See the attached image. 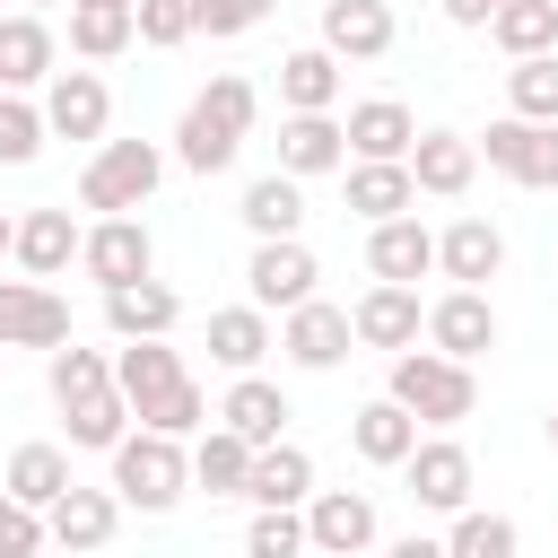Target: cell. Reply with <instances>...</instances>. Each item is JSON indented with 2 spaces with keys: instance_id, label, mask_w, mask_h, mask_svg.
I'll return each instance as SVG.
<instances>
[{
  "instance_id": "cell-52",
  "label": "cell",
  "mask_w": 558,
  "mask_h": 558,
  "mask_svg": "<svg viewBox=\"0 0 558 558\" xmlns=\"http://www.w3.org/2000/svg\"><path fill=\"white\" fill-rule=\"evenodd\" d=\"M17 9H44V0H17Z\"/></svg>"
},
{
  "instance_id": "cell-50",
  "label": "cell",
  "mask_w": 558,
  "mask_h": 558,
  "mask_svg": "<svg viewBox=\"0 0 558 558\" xmlns=\"http://www.w3.org/2000/svg\"><path fill=\"white\" fill-rule=\"evenodd\" d=\"M549 453H558V410H549Z\"/></svg>"
},
{
  "instance_id": "cell-13",
  "label": "cell",
  "mask_w": 558,
  "mask_h": 558,
  "mask_svg": "<svg viewBox=\"0 0 558 558\" xmlns=\"http://www.w3.org/2000/svg\"><path fill=\"white\" fill-rule=\"evenodd\" d=\"M44 122H52V140H105V122H113L105 78L96 70H52L44 78Z\"/></svg>"
},
{
  "instance_id": "cell-46",
  "label": "cell",
  "mask_w": 558,
  "mask_h": 558,
  "mask_svg": "<svg viewBox=\"0 0 558 558\" xmlns=\"http://www.w3.org/2000/svg\"><path fill=\"white\" fill-rule=\"evenodd\" d=\"M436 9H445L453 26H488V17H497V0H436Z\"/></svg>"
},
{
  "instance_id": "cell-53",
  "label": "cell",
  "mask_w": 558,
  "mask_h": 558,
  "mask_svg": "<svg viewBox=\"0 0 558 558\" xmlns=\"http://www.w3.org/2000/svg\"><path fill=\"white\" fill-rule=\"evenodd\" d=\"M0 375H9V349H0Z\"/></svg>"
},
{
  "instance_id": "cell-44",
  "label": "cell",
  "mask_w": 558,
  "mask_h": 558,
  "mask_svg": "<svg viewBox=\"0 0 558 558\" xmlns=\"http://www.w3.org/2000/svg\"><path fill=\"white\" fill-rule=\"evenodd\" d=\"M131 17H140V44H157V52H174L183 35H201L192 0H131Z\"/></svg>"
},
{
  "instance_id": "cell-28",
  "label": "cell",
  "mask_w": 558,
  "mask_h": 558,
  "mask_svg": "<svg viewBox=\"0 0 558 558\" xmlns=\"http://www.w3.org/2000/svg\"><path fill=\"white\" fill-rule=\"evenodd\" d=\"M113 384H122L131 410H148L157 392L183 384V349H166V340H122V349H113Z\"/></svg>"
},
{
  "instance_id": "cell-1",
  "label": "cell",
  "mask_w": 558,
  "mask_h": 558,
  "mask_svg": "<svg viewBox=\"0 0 558 558\" xmlns=\"http://www.w3.org/2000/svg\"><path fill=\"white\" fill-rule=\"evenodd\" d=\"M253 113H262V96H253V78H209L192 105H183V122H174V157L192 166V174H218V166H235V148H244V131H253Z\"/></svg>"
},
{
  "instance_id": "cell-36",
  "label": "cell",
  "mask_w": 558,
  "mask_h": 558,
  "mask_svg": "<svg viewBox=\"0 0 558 558\" xmlns=\"http://www.w3.org/2000/svg\"><path fill=\"white\" fill-rule=\"evenodd\" d=\"M61 418H70V445H96V453H113V445L131 436V401H122V384H105V392L70 401Z\"/></svg>"
},
{
  "instance_id": "cell-5",
  "label": "cell",
  "mask_w": 558,
  "mask_h": 558,
  "mask_svg": "<svg viewBox=\"0 0 558 558\" xmlns=\"http://www.w3.org/2000/svg\"><path fill=\"white\" fill-rule=\"evenodd\" d=\"M480 157H488L506 183L558 192V122H523V113H506V122H488V131H480Z\"/></svg>"
},
{
  "instance_id": "cell-48",
  "label": "cell",
  "mask_w": 558,
  "mask_h": 558,
  "mask_svg": "<svg viewBox=\"0 0 558 558\" xmlns=\"http://www.w3.org/2000/svg\"><path fill=\"white\" fill-rule=\"evenodd\" d=\"M0 253H17V218H0Z\"/></svg>"
},
{
  "instance_id": "cell-39",
  "label": "cell",
  "mask_w": 558,
  "mask_h": 558,
  "mask_svg": "<svg viewBox=\"0 0 558 558\" xmlns=\"http://www.w3.org/2000/svg\"><path fill=\"white\" fill-rule=\"evenodd\" d=\"M105 384H113V357H105V349H78V340L52 349V401H61V410L87 401V392H105Z\"/></svg>"
},
{
  "instance_id": "cell-7",
  "label": "cell",
  "mask_w": 558,
  "mask_h": 558,
  "mask_svg": "<svg viewBox=\"0 0 558 558\" xmlns=\"http://www.w3.org/2000/svg\"><path fill=\"white\" fill-rule=\"evenodd\" d=\"M305 541L323 558H366L375 549V497L366 488H314L305 497Z\"/></svg>"
},
{
  "instance_id": "cell-35",
  "label": "cell",
  "mask_w": 558,
  "mask_h": 558,
  "mask_svg": "<svg viewBox=\"0 0 558 558\" xmlns=\"http://www.w3.org/2000/svg\"><path fill=\"white\" fill-rule=\"evenodd\" d=\"M488 35H497V52H558V0H497V17H488Z\"/></svg>"
},
{
  "instance_id": "cell-19",
  "label": "cell",
  "mask_w": 558,
  "mask_h": 558,
  "mask_svg": "<svg viewBox=\"0 0 558 558\" xmlns=\"http://www.w3.org/2000/svg\"><path fill=\"white\" fill-rule=\"evenodd\" d=\"M105 323H113V340H166L183 323V296L166 279H131V288H105Z\"/></svg>"
},
{
  "instance_id": "cell-18",
  "label": "cell",
  "mask_w": 558,
  "mask_h": 558,
  "mask_svg": "<svg viewBox=\"0 0 558 558\" xmlns=\"http://www.w3.org/2000/svg\"><path fill=\"white\" fill-rule=\"evenodd\" d=\"M436 270H445L453 288H488V279L506 270V235H497L488 218H453V227L436 235Z\"/></svg>"
},
{
  "instance_id": "cell-9",
  "label": "cell",
  "mask_w": 558,
  "mask_h": 558,
  "mask_svg": "<svg viewBox=\"0 0 558 558\" xmlns=\"http://www.w3.org/2000/svg\"><path fill=\"white\" fill-rule=\"evenodd\" d=\"M427 349H445V357H488L497 349V305H488V288H445L436 305H427Z\"/></svg>"
},
{
  "instance_id": "cell-15",
  "label": "cell",
  "mask_w": 558,
  "mask_h": 558,
  "mask_svg": "<svg viewBox=\"0 0 558 558\" xmlns=\"http://www.w3.org/2000/svg\"><path fill=\"white\" fill-rule=\"evenodd\" d=\"M349 174V209L366 218V227H384V218H410V201H418V174H410V157H357V166H340Z\"/></svg>"
},
{
  "instance_id": "cell-20",
  "label": "cell",
  "mask_w": 558,
  "mask_h": 558,
  "mask_svg": "<svg viewBox=\"0 0 558 558\" xmlns=\"http://www.w3.org/2000/svg\"><path fill=\"white\" fill-rule=\"evenodd\" d=\"M323 52H340V61H384V52H392V9H384V0H323Z\"/></svg>"
},
{
  "instance_id": "cell-34",
  "label": "cell",
  "mask_w": 558,
  "mask_h": 558,
  "mask_svg": "<svg viewBox=\"0 0 558 558\" xmlns=\"http://www.w3.org/2000/svg\"><path fill=\"white\" fill-rule=\"evenodd\" d=\"M244 227H253V244L262 235H296L305 227V192H296V174H262V183H244V209H235Z\"/></svg>"
},
{
  "instance_id": "cell-38",
  "label": "cell",
  "mask_w": 558,
  "mask_h": 558,
  "mask_svg": "<svg viewBox=\"0 0 558 558\" xmlns=\"http://www.w3.org/2000/svg\"><path fill=\"white\" fill-rule=\"evenodd\" d=\"M506 105H514L523 122H558V52H523V61L506 70Z\"/></svg>"
},
{
  "instance_id": "cell-37",
  "label": "cell",
  "mask_w": 558,
  "mask_h": 558,
  "mask_svg": "<svg viewBox=\"0 0 558 558\" xmlns=\"http://www.w3.org/2000/svg\"><path fill=\"white\" fill-rule=\"evenodd\" d=\"M140 44V17L131 9H70V52L78 61H113Z\"/></svg>"
},
{
  "instance_id": "cell-32",
  "label": "cell",
  "mask_w": 558,
  "mask_h": 558,
  "mask_svg": "<svg viewBox=\"0 0 558 558\" xmlns=\"http://www.w3.org/2000/svg\"><path fill=\"white\" fill-rule=\"evenodd\" d=\"M209 357H218L227 375H253V366L270 357V314H262V305H227V314H209Z\"/></svg>"
},
{
  "instance_id": "cell-40",
  "label": "cell",
  "mask_w": 558,
  "mask_h": 558,
  "mask_svg": "<svg viewBox=\"0 0 558 558\" xmlns=\"http://www.w3.org/2000/svg\"><path fill=\"white\" fill-rule=\"evenodd\" d=\"M305 514L296 506H253V532H244V558H305Z\"/></svg>"
},
{
  "instance_id": "cell-16",
  "label": "cell",
  "mask_w": 558,
  "mask_h": 558,
  "mask_svg": "<svg viewBox=\"0 0 558 558\" xmlns=\"http://www.w3.org/2000/svg\"><path fill=\"white\" fill-rule=\"evenodd\" d=\"M52 26L35 17V9H9L0 17V96H26V87H44L52 78Z\"/></svg>"
},
{
  "instance_id": "cell-17",
  "label": "cell",
  "mask_w": 558,
  "mask_h": 558,
  "mask_svg": "<svg viewBox=\"0 0 558 558\" xmlns=\"http://www.w3.org/2000/svg\"><path fill=\"white\" fill-rule=\"evenodd\" d=\"M349 166V131L331 122V113H288L279 122V174H340Z\"/></svg>"
},
{
  "instance_id": "cell-29",
  "label": "cell",
  "mask_w": 558,
  "mask_h": 558,
  "mask_svg": "<svg viewBox=\"0 0 558 558\" xmlns=\"http://www.w3.org/2000/svg\"><path fill=\"white\" fill-rule=\"evenodd\" d=\"M244 497H253V506H305V497H314V453H305V445H288V436H279V445H262V453H253Z\"/></svg>"
},
{
  "instance_id": "cell-14",
  "label": "cell",
  "mask_w": 558,
  "mask_h": 558,
  "mask_svg": "<svg viewBox=\"0 0 558 558\" xmlns=\"http://www.w3.org/2000/svg\"><path fill=\"white\" fill-rule=\"evenodd\" d=\"M401 471H410V497H418L427 514H462V506H471V453H462L453 436H418V453H410Z\"/></svg>"
},
{
  "instance_id": "cell-10",
  "label": "cell",
  "mask_w": 558,
  "mask_h": 558,
  "mask_svg": "<svg viewBox=\"0 0 558 558\" xmlns=\"http://www.w3.org/2000/svg\"><path fill=\"white\" fill-rule=\"evenodd\" d=\"M349 340H357L349 305H323V296H305V305L279 323V349H288V366H305V375H331V366L349 357Z\"/></svg>"
},
{
  "instance_id": "cell-31",
  "label": "cell",
  "mask_w": 558,
  "mask_h": 558,
  "mask_svg": "<svg viewBox=\"0 0 558 558\" xmlns=\"http://www.w3.org/2000/svg\"><path fill=\"white\" fill-rule=\"evenodd\" d=\"M17 506H35V514H52L61 497H70V453L61 445H17L9 453V480H0Z\"/></svg>"
},
{
  "instance_id": "cell-49",
  "label": "cell",
  "mask_w": 558,
  "mask_h": 558,
  "mask_svg": "<svg viewBox=\"0 0 558 558\" xmlns=\"http://www.w3.org/2000/svg\"><path fill=\"white\" fill-rule=\"evenodd\" d=\"M70 9H131V0H70Z\"/></svg>"
},
{
  "instance_id": "cell-23",
  "label": "cell",
  "mask_w": 558,
  "mask_h": 558,
  "mask_svg": "<svg viewBox=\"0 0 558 558\" xmlns=\"http://www.w3.org/2000/svg\"><path fill=\"white\" fill-rule=\"evenodd\" d=\"M366 270H375V279L418 288V279L436 270V235H427L418 218H384V227H366Z\"/></svg>"
},
{
  "instance_id": "cell-43",
  "label": "cell",
  "mask_w": 558,
  "mask_h": 558,
  "mask_svg": "<svg viewBox=\"0 0 558 558\" xmlns=\"http://www.w3.org/2000/svg\"><path fill=\"white\" fill-rule=\"evenodd\" d=\"M445 549H453V558H514V523H506V514H471V506H462Z\"/></svg>"
},
{
  "instance_id": "cell-24",
  "label": "cell",
  "mask_w": 558,
  "mask_h": 558,
  "mask_svg": "<svg viewBox=\"0 0 558 558\" xmlns=\"http://www.w3.org/2000/svg\"><path fill=\"white\" fill-rule=\"evenodd\" d=\"M296 410H288V392L270 384V375H235L227 384V401H218V427H235L244 445H279V427H288Z\"/></svg>"
},
{
  "instance_id": "cell-26",
  "label": "cell",
  "mask_w": 558,
  "mask_h": 558,
  "mask_svg": "<svg viewBox=\"0 0 558 558\" xmlns=\"http://www.w3.org/2000/svg\"><path fill=\"white\" fill-rule=\"evenodd\" d=\"M113 523H122V497H113V488H78V480H70V497L44 514L52 549H105V541H113Z\"/></svg>"
},
{
  "instance_id": "cell-33",
  "label": "cell",
  "mask_w": 558,
  "mask_h": 558,
  "mask_svg": "<svg viewBox=\"0 0 558 558\" xmlns=\"http://www.w3.org/2000/svg\"><path fill=\"white\" fill-rule=\"evenodd\" d=\"M253 453H262V445H244L235 427H209V436L192 445V488H209V497H244Z\"/></svg>"
},
{
  "instance_id": "cell-21",
  "label": "cell",
  "mask_w": 558,
  "mask_h": 558,
  "mask_svg": "<svg viewBox=\"0 0 558 558\" xmlns=\"http://www.w3.org/2000/svg\"><path fill=\"white\" fill-rule=\"evenodd\" d=\"M410 174H418V192L462 201V192H471V174H480V140H462V131H418Z\"/></svg>"
},
{
  "instance_id": "cell-8",
  "label": "cell",
  "mask_w": 558,
  "mask_h": 558,
  "mask_svg": "<svg viewBox=\"0 0 558 558\" xmlns=\"http://www.w3.org/2000/svg\"><path fill=\"white\" fill-rule=\"evenodd\" d=\"M349 323H357V349H418V331H427V305H418V288H401V279H375L357 305H349Z\"/></svg>"
},
{
  "instance_id": "cell-25",
  "label": "cell",
  "mask_w": 558,
  "mask_h": 558,
  "mask_svg": "<svg viewBox=\"0 0 558 558\" xmlns=\"http://www.w3.org/2000/svg\"><path fill=\"white\" fill-rule=\"evenodd\" d=\"M349 445H357V462H375V471H401L410 453H418V418L384 392V401H366L357 418H349Z\"/></svg>"
},
{
  "instance_id": "cell-3",
  "label": "cell",
  "mask_w": 558,
  "mask_h": 558,
  "mask_svg": "<svg viewBox=\"0 0 558 558\" xmlns=\"http://www.w3.org/2000/svg\"><path fill=\"white\" fill-rule=\"evenodd\" d=\"M183 488H192V453H183V436L140 427V436H122V445H113V497H122V506L166 514Z\"/></svg>"
},
{
  "instance_id": "cell-22",
  "label": "cell",
  "mask_w": 558,
  "mask_h": 558,
  "mask_svg": "<svg viewBox=\"0 0 558 558\" xmlns=\"http://www.w3.org/2000/svg\"><path fill=\"white\" fill-rule=\"evenodd\" d=\"M78 244H87V227H70V209H26L17 218V270L26 279H61L78 262Z\"/></svg>"
},
{
  "instance_id": "cell-42",
  "label": "cell",
  "mask_w": 558,
  "mask_h": 558,
  "mask_svg": "<svg viewBox=\"0 0 558 558\" xmlns=\"http://www.w3.org/2000/svg\"><path fill=\"white\" fill-rule=\"evenodd\" d=\"M131 418H140V427H157V436H192V427L209 418V401H201V384L183 375L174 392H157V401H148V410H131Z\"/></svg>"
},
{
  "instance_id": "cell-6",
  "label": "cell",
  "mask_w": 558,
  "mask_h": 558,
  "mask_svg": "<svg viewBox=\"0 0 558 558\" xmlns=\"http://www.w3.org/2000/svg\"><path fill=\"white\" fill-rule=\"evenodd\" d=\"M314 253H305V235H262L253 244V262H244V288H253V305L262 314H296L305 296H314Z\"/></svg>"
},
{
  "instance_id": "cell-11",
  "label": "cell",
  "mask_w": 558,
  "mask_h": 558,
  "mask_svg": "<svg viewBox=\"0 0 558 558\" xmlns=\"http://www.w3.org/2000/svg\"><path fill=\"white\" fill-rule=\"evenodd\" d=\"M70 340V305L44 279H0V349H61Z\"/></svg>"
},
{
  "instance_id": "cell-30",
  "label": "cell",
  "mask_w": 558,
  "mask_h": 558,
  "mask_svg": "<svg viewBox=\"0 0 558 558\" xmlns=\"http://www.w3.org/2000/svg\"><path fill=\"white\" fill-rule=\"evenodd\" d=\"M279 105H288V113H331V105H340V52H323V44L288 52V61H279Z\"/></svg>"
},
{
  "instance_id": "cell-51",
  "label": "cell",
  "mask_w": 558,
  "mask_h": 558,
  "mask_svg": "<svg viewBox=\"0 0 558 558\" xmlns=\"http://www.w3.org/2000/svg\"><path fill=\"white\" fill-rule=\"evenodd\" d=\"M0 514H9V488H0Z\"/></svg>"
},
{
  "instance_id": "cell-2",
  "label": "cell",
  "mask_w": 558,
  "mask_h": 558,
  "mask_svg": "<svg viewBox=\"0 0 558 558\" xmlns=\"http://www.w3.org/2000/svg\"><path fill=\"white\" fill-rule=\"evenodd\" d=\"M392 401H401L418 427H462V418L480 410V384H471V366L445 357V349H401V357H392Z\"/></svg>"
},
{
  "instance_id": "cell-4",
  "label": "cell",
  "mask_w": 558,
  "mask_h": 558,
  "mask_svg": "<svg viewBox=\"0 0 558 558\" xmlns=\"http://www.w3.org/2000/svg\"><path fill=\"white\" fill-rule=\"evenodd\" d=\"M157 174H166V148H157V140H105V148L87 157V174H78V209L131 218V209L157 192Z\"/></svg>"
},
{
  "instance_id": "cell-41",
  "label": "cell",
  "mask_w": 558,
  "mask_h": 558,
  "mask_svg": "<svg viewBox=\"0 0 558 558\" xmlns=\"http://www.w3.org/2000/svg\"><path fill=\"white\" fill-rule=\"evenodd\" d=\"M44 140H52L44 105H26V96H0V166H35V157H44Z\"/></svg>"
},
{
  "instance_id": "cell-47",
  "label": "cell",
  "mask_w": 558,
  "mask_h": 558,
  "mask_svg": "<svg viewBox=\"0 0 558 558\" xmlns=\"http://www.w3.org/2000/svg\"><path fill=\"white\" fill-rule=\"evenodd\" d=\"M384 558H453V549H445V541H427V532H401Z\"/></svg>"
},
{
  "instance_id": "cell-12",
  "label": "cell",
  "mask_w": 558,
  "mask_h": 558,
  "mask_svg": "<svg viewBox=\"0 0 558 558\" xmlns=\"http://www.w3.org/2000/svg\"><path fill=\"white\" fill-rule=\"evenodd\" d=\"M148 262H157V244H148L140 218H96L87 244H78V270L96 288H131V279H148Z\"/></svg>"
},
{
  "instance_id": "cell-45",
  "label": "cell",
  "mask_w": 558,
  "mask_h": 558,
  "mask_svg": "<svg viewBox=\"0 0 558 558\" xmlns=\"http://www.w3.org/2000/svg\"><path fill=\"white\" fill-rule=\"evenodd\" d=\"M192 17H201V35H253L270 17V0H192Z\"/></svg>"
},
{
  "instance_id": "cell-27",
  "label": "cell",
  "mask_w": 558,
  "mask_h": 558,
  "mask_svg": "<svg viewBox=\"0 0 558 558\" xmlns=\"http://www.w3.org/2000/svg\"><path fill=\"white\" fill-rule=\"evenodd\" d=\"M349 157H410L418 148V122H410V105L401 96H366V105H349Z\"/></svg>"
}]
</instances>
